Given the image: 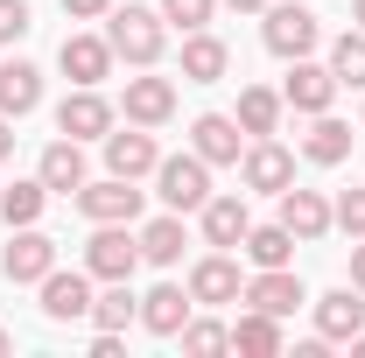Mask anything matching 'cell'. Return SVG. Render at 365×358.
I'll return each mask as SVG.
<instances>
[{"label":"cell","mask_w":365,"mask_h":358,"mask_svg":"<svg viewBox=\"0 0 365 358\" xmlns=\"http://www.w3.org/2000/svg\"><path fill=\"white\" fill-rule=\"evenodd\" d=\"M330 98H337V78H330V63H309V56H295V63H288V85H281V106H295V113H330Z\"/></svg>","instance_id":"obj_14"},{"label":"cell","mask_w":365,"mask_h":358,"mask_svg":"<svg viewBox=\"0 0 365 358\" xmlns=\"http://www.w3.org/2000/svg\"><path fill=\"white\" fill-rule=\"evenodd\" d=\"M190 316H197V302H190V288H176V281H162V288L140 295V330H155V337H182Z\"/></svg>","instance_id":"obj_17"},{"label":"cell","mask_w":365,"mask_h":358,"mask_svg":"<svg viewBox=\"0 0 365 358\" xmlns=\"http://www.w3.org/2000/svg\"><path fill=\"white\" fill-rule=\"evenodd\" d=\"M36 106H43V71H36L29 56H7V63H0V113L21 120V113H36Z\"/></svg>","instance_id":"obj_22"},{"label":"cell","mask_w":365,"mask_h":358,"mask_svg":"<svg viewBox=\"0 0 365 358\" xmlns=\"http://www.w3.org/2000/svg\"><path fill=\"white\" fill-rule=\"evenodd\" d=\"M56 63H63V78H71V85H106L120 56H113V43H106V36H63Z\"/></svg>","instance_id":"obj_13"},{"label":"cell","mask_w":365,"mask_h":358,"mask_svg":"<svg viewBox=\"0 0 365 358\" xmlns=\"http://www.w3.org/2000/svg\"><path fill=\"white\" fill-rule=\"evenodd\" d=\"M365 330V302H359V288H330L317 302V337L323 344H351Z\"/></svg>","instance_id":"obj_19"},{"label":"cell","mask_w":365,"mask_h":358,"mask_svg":"<svg viewBox=\"0 0 365 358\" xmlns=\"http://www.w3.org/2000/svg\"><path fill=\"white\" fill-rule=\"evenodd\" d=\"M197 218H204V246H218V253H232V246L253 232V211H246V197H218V190L204 197V211H197Z\"/></svg>","instance_id":"obj_16"},{"label":"cell","mask_w":365,"mask_h":358,"mask_svg":"<svg viewBox=\"0 0 365 358\" xmlns=\"http://www.w3.org/2000/svg\"><path fill=\"white\" fill-rule=\"evenodd\" d=\"M49 267H56V239L36 232V225H14V239H7V253H0V274H7L14 288H36Z\"/></svg>","instance_id":"obj_5"},{"label":"cell","mask_w":365,"mask_h":358,"mask_svg":"<svg viewBox=\"0 0 365 358\" xmlns=\"http://www.w3.org/2000/svg\"><path fill=\"white\" fill-rule=\"evenodd\" d=\"M351 29H365V0H351Z\"/></svg>","instance_id":"obj_41"},{"label":"cell","mask_w":365,"mask_h":358,"mask_svg":"<svg viewBox=\"0 0 365 358\" xmlns=\"http://www.w3.org/2000/svg\"><path fill=\"white\" fill-rule=\"evenodd\" d=\"M232 352H246V358H281V352H288V337H281V316L246 310L239 323H232Z\"/></svg>","instance_id":"obj_24"},{"label":"cell","mask_w":365,"mask_h":358,"mask_svg":"<svg viewBox=\"0 0 365 358\" xmlns=\"http://www.w3.org/2000/svg\"><path fill=\"white\" fill-rule=\"evenodd\" d=\"M330 78L351 85V91H365V29H344V36L330 43Z\"/></svg>","instance_id":"obj_31"},{"label":"cell","mask_w":365,"mask_h":358,"mask_svg":"<svg viewBox=\"0 0 365 358\" xmlns=\"http://www.w3.org/2000/svg\"><path fill=\"white\" fill-rule=\"evenodd\" d=\"M91 323H98V330H127V323H140V295L127 288V281H106V295H91Z\"/></svg>","instance_id":"obj_29"},{"label":"cell","mask_w":365,"mask_h":358,"mask_svg":"<svg viewBox=\"0 0 365 358\" xmlns=\"http://www.w3.org/2000/svg\"><path fill=\"white\" fill-rule=\"evenodd\" d=\"M63 14H78V21H106L113 0H63Z\"/></svg>","instance_id":"obj_36"},{"label":"cell","mask_w":365,"mask_h":358,"mask_svg":"<svg viewBox=\"0 0 365 358\" xmlns=\"http://www.w3.org/2000/svg\"><path fill=\"white\" fill-rule=\"evenodd\" d=\"M36 176H43L49 183V197H78V190H85V140H71V134H63V140H49V148H43V162H36Z\"/></svg>","instance_id":"obj_15"},{"label":"cell","mask_w":365,"mask_h":358,"mask_svg":"<svg viewBox=\"0 0 365 358\" xmlns=\"http://www.w3.org/2000/svg\"><path fill=\"white\" fill-rule=\"evenodd\" d=\"M232 120H239V127H246L253 140H260V134H274V127H281V91L246 85V91H239V113H232Z\"/></svg>","instance_id":"obj_28"},{"label":"cell","mask_w":365,"mask_h":358,"mask_svg":"<svg viewBox=\"0 0 365 358\" xmlns=\"http://www.w3.org/2000/svg\"><path fill=\"white\" fill-rule=\"evenodd\" d=\"M330 225H337L344 239H365V190H344V197L330 204Z\"/></svg>","instance_id":"obj_34"},{"label":"cell","mask_w":365,"mask_h":358,"mask_svg":"<svg viewBox=\"0 0 365 358\" xmlns=\"http://www.w3.org/2000/svg\"><path fill=\"white\" fill-rule=\"evenodd\" d=\"M211 14H218V0H162V21L182 29V36L190 29H211Z\"/></svg>","instance_id":"obj_33"},{"label":"cell","mask_w":365,"mask_h":358,"mask_svg":"<svg viewBox=\"0 0 365 358\" xmlns=\"http://www.w3.org/2000/svg\"><path fill=\"white\" fill-rule=\"evenodd\" d=\"M56 134H71V140H106L113 134V106L98 98V85H78L56 106Z\"/></svg>","instance_id":"obj_11"},{"label":"cell","mask_w":365,"mask_h":358,"mask_svg":"<svg viewBox=\"0 0 365 358\" xmlns=\"http://www.w3.org/2000/svg\"><path fill=\"white\" fill-rule=\"evenodd\" d=\"M127 120L134 127H169L176 120V85L169 78H127Z\"/></svg>","instance_id":"obj_20"},{"label":"cell","mask_w":365,"mask_h":358,"mask_svg":"<svg viewBox=\"0 0 365 358\" xmlns=\"http://www.w3.org/2000/svg\"><path fill=\"white\" fill-rule=\"evenodd\" d=\"M225 7H239V14H260V7H267V0H225Z\"/></svg>","instance_id":"obj_40"},{"label":"cell","mask_w":365,"mask_h":358,"mask_svg":"<svg viewBox=\"0 0 365 358\" xmlns=\"http://www.w3.org/2000/svg\"><path fill=\"white\" fill-rule=\"evenodd\" d=\"M36 288H43V316H49V323H78V316H91V274L85 267H71V274L49 267Z\"/></svg>","instance_id":"obj_10"},{"label":"cell","mask_w":365,"mask_h":358,"mask_svg":"<svg viewBox=\"0 0 365 358\" xmlns=\"http://www.w3.org/2000/svg\"><path fill=\"white\" fill-rule=\"evenodd\" d=\"M190 148H197L211 169H239V155H246V127H239L232 113H197V120H190Z\"/></svg>","instance_id":"obj_7"},{"label":"cell","mask_w":365,"mask_h":358,"mask_svg":"<svg viewBox=\"0 0 365 358\" xmlns=\"http://www.w3.org/2000/svg\"><path fill=\"white\" fill-rule=\"evenodd\" d=\"M155 197H162V211H204V197H211V162L190 148V155H162L155 162Z\"/></svg>","instance_id":"obj_2"},{"label":"cell","mask_w":365,"mask_h":358,"mask_svg":"<svg viewBox=\"0 0 365 358\" xmlns=\"http://www.w3.org/2000/svg\"><path fill=\"white\" fill-rule=\"evenodd\" d=\"M302 155H309L317 169H337V162L351 155V127H344V120H330V113H309V134H302Z\"/></svg>","instance_id":"obj_27"},{"label":"cell","mask_w":365,"mask_h":358,"mask_svg":"<svg viewBox=\"0 0 365 358\" xmlns=\"http://www.w3.org/2000/svg\"><path fill=\"white\" fill-rule=\"evenodd\" d=\"M78 211H85L91 225H134L140 218V190H134V176L85 183V190H78Z\"/></svg>","instance_id":"obj_9"},{"label":"cell","mask_w":365,"mask_h":358,"mask_svg":"<svg viewBox=\"0 0 365 358\" xmlns=\"http://www.w3.org/2000/svg\"><path fill=\"white\" fill-rule=\"evenodd\" d=\"M182 288H190V302H204V310H225V302H239V295H246L239 260H232V253H218V246L190 267V281H182Z\"/></svg>","instance_id":"obj_6"},{"label":"cell","mask_w":365,"mask_h":358,"mask_svg":"<svg viewBox=\"0 0 365 358\" xmlns=\"http://www.w3.org/2000/svg\"><path fill=\"white\" fill-rule=\"evenodd\" d=\"M7 155H14V120L0 113V162H7Z\"/></svg>","instance_id":"obj_39"},{"label":"cell","mask_w":365,"mask_h":358,"mask_svg":"<svg viewBox=\"0 0 365 358\" xmlns=\"http://www.w3.org/2000/svg\"><path fill=\"white\" fill-rule=\"evenodd\" d=\"M140 267V232L134 225H98L85 239V274L91 281H134Z\"/></svg>","instance_id":"obj_4"},{"label":"cell","mask_w":365,"mask_h":358,"mask_svg":"<svg viewBox=\"0 0 365 358\" xmlns=\"http://www.w3.org/2000/svg\"><path fill=\"white\" fill-rule=\"evenodd\" d=\"M351 358H365V330H359V337H351Z\"/></svg>","instance_id":"obj_42"},{"label":"cell","mask_w":365,"mask_h":358,"mask_svg":"<svg viewBox=\"0 0 365 358\" xmlns=\"http://www.w3.org/2000/svg\"><path fill=\"white\" fill-rule=\"evenodd\" d=\"M295 246H302V239H295L281 218H274V225H253V232L239 239V253H246L253 267H295Z\"/></svg>","instance_id":"obj_25"},{"label":"cell","mask_w":365,"mask_h":358,"mask_svg":"<svg viewBox=\"0 0 365 358\" xmlns=\"http://www.w3.org/2000/svg\"><path fill=\"white\" fill-rule=\"evenodd\" d=\"M43 204H49V183L43 176L7 183V190H0V218H7V225H36V218H43Z\"/></svg>","instance_id":"obj_30"},{"label":"cell","mask_w":365,"mask_h":358,"mask_svg":"<svg viewBox=\"0 0 365 358\" xmlns=\"http://www.w3.org/2000/svg\"><path fill=\"white\" fill-rule=\"evenodd\" d=\"M106 43H113L120 63L155 71L162 49H169V21H162V7H113V14H106Z\"/></svg>","instance_id":"obj_1"},{"label":"cell","mask_w":365,"mask_h":358,"mask_svg":"<svg viewBox=\"0 0 365 358\" xmlns=\"http://www.w3.org/2000/svg\"><path fill=\"white\" fill-rule=\"evenodd\" d=\"M281 225L302 239V246H317L323 232H330V204H323V190H281Z\"/></svg>","instance_id":"obj_21"},{"label":"cell","mask_w":365,"mask_h":358,"mask_svg":"<svg viewBox=\"0 0 365 358\" xmlns=\"http://www.w3.org/2000/svg\"><path fill=\"white\" fill-rule=\"evenodd\" d=\"M0 352H14V337H7V330H0Z\"/></svg>","instance_id":"obj_43"},{"label":"cell","mask_w":365,"mask_h":358,"mask_svg":"<svg viewBox=\"0 0 365 358\" xmlns=\"http://www.w3.org/2000/svg\"><path fill=\"white\" fill-rule=\"evenodd\" d=\"M239 183H246V190H267V197H281V190L295 183V155H288L274 134H260L246 155H239Z\"/></svg>","instance_id":"obj_8"},{"label":"cell","mask_w":365,"mask_h":358,"mask_svg":"<svg viewBox=\"0 0 365 358\" xmlns=\"http://www.w3.org/2000/svg\"><path fill=\"white\" fill-rule=\"evenodd\" d=\"M260 43L295 63V56H309V49L323 43V21L309 7H295V0H267V7H260Z\"/></svg>","instance_id":"obj_3"},{"label":"cell","mask_w":365,"mask_h":358,"mask_svg":"<svg viewBox=\"0 0 365 358\" xmlns=\"http://www.w3.org/2000/svg\"><path fill=\"white\" fill-rule=\"evenodd\" d=\"M239 302H246V310H267V316H295L309 295H302V274H295V267H260L253 281H246Z\"/></svg>","instance_id":"obj_12"},{"label":"cell","mask_w":365,"mask_h":358,"mask_svg":"<svg viewBox=\"0 0 365 358\" xmlns=\"http://www.w3.org/2000/svg\"><path fill=\"white\" fill-rule=\"evenodd\" d=\"M155 162H162V148H155V134L148 127H134L127 120V134H106V169L113 176H155Z\"/></svg>","instance_id":"obj_18"},{"label":"cell","mask_w":365,"mask_h":358,"mask_svg":"<svg viewBox=\"0 0 365 358\" xmlns=\"http://www.w3.org/2000/svg\"><path fill=\"white\" fill-rule=\"evenodd\" d=\"M91 358H120V330H98L91 337Z\"/></svg>","instance_id":"obj_37"},{"label":"cell","mask_w":365,"mask_h":358,"mask_svg":"<svg viewBox=\"0 0 365 358\" xmlns=\"http://www.w3.org/2000/svg\"><path fill=\"white\" fill-rule=\"evenodd\" d=\"M225 71H232V49L218 43L211 29H190V36H182V78H190V85H218Z\"/></svg>","instance_id":"obj_23"},{"label":"cell","mask_w":365,"mask_h":358,"mask_svg":"<svg viewBox=\"0 0 365 358\" xmlns=\"http://www.w3.org/2000/svg\"><path fill=\"white\" fill-rule=\"evenodd\" d=\"M29 29H36V21H29V0H0V49H14Z\"/></svg>","instance_id":"obj_35"},{"label":"cell","mask_w":365,"mask_h":358,"mask_svg":"<svg viewBox=\"0 0 365 358\" xmlns=\"http://www.w3.org/2000/svg\"><path fill=\"white\" fill-rule=\"evenodd\" d=\"M351 288L365 295V239H351Z\"/></svg>","instance_id":"obj_38"},{"label":"cell","mask_w":365,"mask_h":358,"mask_svg":"<svg viewBox=\"0 0 365 358\" xmlns=\"http://www.w3.org/2000/svg\"><path fill=\"white\" fill-rule=\"evenodd\" d=\"M182 246H190V232H182V211H162L155 225H140V260H148V267H176Z\"/></svg>","instance_id":"obj_26"},{"label":"cell","mask_w":365,"mask_h":358,"mask_svg":"<svg viewBox=\"0 0 365 358\" xmlns=\"http://www.w3.org/2000/svg\"><path fill=\"white\" fill-rule=\"evenodd\" d=\"M182 352L190 358H218V352H232V330L211 323V316H190V323H182Z\"/></svg>","instance_id":"obj_32"}]
</instances>
